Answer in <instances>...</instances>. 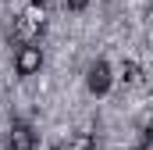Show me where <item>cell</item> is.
Here are the masks:
<instances>
[{
	"instance_id": "6da1fadb",
	"label": "cell",
	"mask_w": 153,
	"mask_h": 150,
	"mask_svg": "<svg viewBox=\"0 0 153 150\" xmlns=\"http://www.w3.org/2000/svg\"><path fill=\"white\" fill-rule=\"evenodd\" d=\"M14 68H18V75H36L43 68V50L36 43H25L18 50V57H14Z\"/></svg>"
},
{
	"instance_id": "7a4b0ae2",
	"label": "cell",
	"mask_w": 153,
	"mask_h": 150,
	"mask_svg": "<svg viewBox=\"0 0 153 150\" xmlns=\"http://www.w3.org/2000/svg\"><path fill=\"white\" fill-rule=\"evenodd\" d=\"M7 147L11 150H36V132L29 122H14L7 132Z\"/></svg>"
},
{
	"instance_id": "3957f363",
	"label": "cell",
	"mask_w": 153,
	"mask_h": 150,
	"mask_svg": "<svg viewBox=\"0 0 153 150\" xmlns=\"http://www.w3.org/2000/svg\"><path fill=\"white\" fill-rule=\"evenodd\" d=\"M85 82H89L93 93H107V89H111V64H107V61H96V64L89 68V79H85Z\"/></svg>"
},
{
	"instance_id": "277c9868",
	"label": "cell",
	"mask_w": 153,
	"mask_h": 150,
	"mask_svg": "<svg viewBox=\"0 0 153 150\" xmlns=\"http://www.w3.org/2000/svg\"><path fill=\"white\" fill-rule=\"evenodd\" d=\"M22 18H25L29 25H36L39 32H43V25H46V7H43L39 0H32V4H25V11H22Z\"/></svg>"
},
{
	"instance_id": "5b68a950",
	"label": "cell",
	"mask_w": 153,
	"mask_h": 150,
	"mask_svg": "<svg viewBox=\"0 0 153 150\" xmlns=\"http://www.w3.org/2000/svg\"><path fill=\"white\" fill-rule=\"evenodd\" d=\"M64 150H96V140L89 136V132H75L71 140H68V147Z\"/></svg>"
},
{
	"instance_id": "8992f818",
	"label": "cell",
	"mask_w": 153,
	"mask_h": 150,
	"mask_svg": "<svg viewBox=\"0 0 153 150\" xmlns=\"http://www.w3.org/2000/svg\"><path fill=\"white\" fill-rule=\"evenodd\" d=\"M139 64H135V61H125V64H121V82H125V86H135V82H139Z\"/></svg>"
},
{
	"instance_id": "52a82bcc",
	"label": "cell",
	"mask_w": 153,
	"mask_h": 150,
	"mask_svg": "<svg viewBox=\"0 0 153 150\" xmlns=\"http://www.w3.org/2000/svg\"><path fill=\"white\" fill-rule=\"evenodd\" d=\"M139 129H143V132H153V107L143 114V125H139Z\"/></svg>"
},
{
	"instance_id": "ba28073f",
	"label": "cell",
	"mask_w": 153,
	"mask_h": 150,
	"mask_svg": "<svg viewBox=\"0 0 153 150\" xmlns=\"http://www.w3.org/2000/svg\"><path fill=\"white\" fill-rule=\"evenodd\" d=\"M85 4H89V0H68V7H71V11H82Z\"/></svg>"
},
{
	"instance_id": "9c48e42d",
	"label": "cell",
	"mask_w": 153,
	"mask_h": 150,
	"mask_svg": "<svg viewBox=\"0 0 153 150\" xmlns=\"http://www.w3.org/2000/svg\"><path fill=\"white\" fill-rule=\"evenodd\" d=\"M150 22H153V4H150Z\"/></svg>"
}]
</instances>
